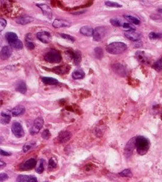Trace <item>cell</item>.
Returning a JSON list of instances; mask_svg holds the SVG:
<instances>
[{
    "mask_svg": "<svg viewBox=\"0 0 162 182\" xmlns=\"http://www.w3.org/2000/svg\"><path fill=\"white\" fill-rule=\"evenodd\" d=\"M38 39L41 41L42 43L44 44H49L51 41V34L47 32H40L36 34Z\"/></svg>",
    "mask_w": 162,
    "mask_h": 182,
    "instance_id": "obj_8",
    "label": "cell"
},
{
    "mask_svg": "<svg viewBox=\"0 0 162 182\" xmlns=\"http://www.w3.org/2000/svg\"><path fill=\"white\" fill-rule=\"evenodd\" d=\"M161 119H162V114H161Z\"/></svg>",
    "mask_w": 162,
    "mask_h": 182,
    "instance_id": "obj_48",
    "label": "cell"
},
{
    "mask_svg": "<svg viewBox=\"0 0 162 182\" xmlns=\"http://www.w3.org/2000/svg\"><path fill=\"white\" fill-rule=\"evenodd\" d=\"M12 51L9 46H4L1 50V58L2 60H6L11 56Z\"/></svg>",
    "mask_w": 162,
    "mask_h": 182,
    "instance_id": "obj_17",
    "label": "cell"
},
{
    "mask_svg": "<svg viewBox=\"0 0 162 182\" xmlns=\"http://www.w3.org/2000/svg\"><path fill=\"white\" fill-rule=\"evenodd\" d=\"M16 182H37V179L33 176L19 175Z\"/></svg>",
    "mask_w": 162,
    "mask_h": 182,
    "instance_id": "obj_15",
    "label": "cell"
},
{
    "mask_svg": "<svg viewBox=\"0 0 162 182\" xmlns=\"http://www.w3.org/2000/svg\"><path fill=\"white\" fill-rule=\"evenodd\" d=\"M152 68L157 71V72H160L162 71V59H159L158 61H157L152 65Z\"/></svg>",
    "mask_w": 162,
    "mask_h": 182,
    "instance_id": "obj_31",
    "label": "cell"
},
{
    "mask_svg": "<svg viewBox=\"0 0 162 182\" xmlns=\"http://www.w3.org/2000/svg\"><path fill=\"white\" fill-rule=\"evenodd\" d=\"M42 82H43L45 85H49V86H51V85H56L58 83V80L57 79L53 78H50V77H43L41 78Z\"/></svg>",
    "mask_w": 162,
    "mask_h": 182,
    "instance_id": "obj_23",
    "label": "cell"
},
{
    "mask_svg": "<svg viewBox=\"0 0 162 182\" xmlns=\"http://www.w3.org/2000/svg\"><path fill=\"white\" fill-rule=\"evenodd\" d=\"M26 47L29 50H33L35 48V43L34 41L32 35L31 34H28L26 36Z\"/></svg>",
    "mask_w": 162,
    "mask_h": 182,
    "instance_id": "obj_21",
    "label": "cell"
},
{
    "mask_svg": "<svg viewBox=\"0 0 162 182\" xmlns=\"http://www.w3.org/2000/svg\"><path fill=\"white\" fill-rule=\"evenodd\" d=\"M127 45L122 42H113V43L110 44L109 45L107 46L106 51L110 54L117 55V54L124 53L127 50Z\"/></svg>",
    "mask_w": 162,
    "mask_h": 182,
    "instance_id": "obj_2",
    "label": "cell"
},
{
    "mask_svg": "<svg viewBox=\"0 0 162 182\" xmlns=\"http://www.w3.org/2000/svg\"><path fill=\"white\" fill-rule=\"evenodd\" d=\"M112 69L117 75H120L122 77H124L127 75L126 68L119 63H115L112 65Z\"/></svg>",
    "mask_w": 162,
    "mask_h": 182,
    "instance_id": "obj_11",
    "label": "cell"
},
{
    "mask_svg": "<svg viewBox=\"0 0 162 182\" xmlns=\"http://www.w3.org/2000/svg\"><path fill=\"white\" fill-rule=\"evenodd\" d=\"M25 112V108L24 106L22 105H18L16 106V108H14V109L11 110V113L12 114L13 116L14 117H17V116H19L22 114H24Z\"/></svg>",
    "mask_w": 162,
    "mask_h": 182,
    "instance_id": "obj_22",
    "label": "cell"
},
{
    "mask_svg": "<svg viewBox=\"0 0 162 182\" xmlns=\"http://www.w3.org/2000/svg\"><path fill=\"white\" fill-rule=\"evenodd\" d=\"M8 175H7V174L6 173H1V174H0V181H1V182H3L4 181H6V180L8 179Z\"/></svg>",
    "mask_w": 162,
    "mask_h": 182,
    "instance_id": "obj_44",
    "label": "cell"
},
{
    "mask_svg": "<svg viewBox=\"0 0 162 182\" xmlns=\"http://www.w3.org/2000/svg\"><path fill=\"white\" fill-rule=\"evenodd\" d=\"M135 146H136L138 154L140 155H144L149 150V140L143 136L136 137V140H135Z\"/></svg>",
    "mask_w": 162,
    "mask_h": 182,
    "instance_id": "obj_1",
    "label": "cell"
},
{
    "mask_svg": "<svg viewBox=\"0 0 162 182\" xmlns=\"http://www.w3.org/2000/svg\"><path fill=\"white\" fill-rule=\"evenodd\" d=\"M105 5L109 7H114V8H122V6L119 5L118 3L114 2H110V1H107L105 2Z\"/></svg>",
    "mask_w": 162,
    "mask_h": 182,
    "instance_id": "obj_35",
    "label": "cell"
},
{
    "mask_svg": "<svg viewBox=\"0 0 162 182\" xmlns=\"http://www.w3.org/2000/svg\"><path fill=\"white\" fill-rule=\"evenodd\" d=\"M122 27L125 29L130 31V32H135V29H136V28L130 23H124Z\"/></svg>",
    "mask_w": 162,
    "mask_h": 182,
    "instance_id": "obj_38",
    "label": "cell"
},
{
    "mask_svg": "<svg viewBox=\"0 0 162 182\" xmlns=\"http://www.w3.org/2000/svg\"><path fill=\"white\" fill-rule=\"evenodd\" d=\"M135 140H136V137L131 139L126 145L124 149V154L127 156H130L131 154L134 150V149L136 147L135 146Z\"/></svg>",
    "mask_w": 162,
    "mask_h": 182,
    "instance_id": "obj_9",
    "label": "cell"
},
{
    "mask_svg": "<svg viewBox=\"0 0 162 182\" xmlns=\"http://www.w3.org/2000/svg\"><path fill=\"white\" fill-rule=\"evenodd\" d=\"M135 56H136V58L141 63H143V64H148V63H149L148 58L146 56V55L144 52L139 51L135 53Z\"/></svg>",
    "mask_w": 162,
    "mask_h": 182,
    "instance_id": "obj_13",
    "label": "cell"
},
{
    "mask_svg": "<svg viewBox=\"0 0 162 182\" xmlns=\"http://www.w3.org/2000/svg\"><path fill=\"white\" fill-rule=\"evenodd\" d=\"M44 59L46 61L51 63H60L62 60L61 53L56 50H51L47 52L44 56Z\"/></svg>",
    "mask_w": 162,
    "mask_h": 182,
    "instance_id": "obj_3",
    "label": "cell"
},
{
    "mask_svg": "<svg viewBox=\"0 0 162 182\" xmlns=\"http://www.w3.org/2000/svg\"><path fill=\"white\" fill-rule=\"evenodd\" d=\"M119 176L122 177H132V173L131 171V170L130 169H127L123 170L122 171H121L120 173L119 174Z\"/></svg>",
    "mask_w": 162,
    "mask_h": 182,
    "instance_id": "obj_34",
    "label": "cell"
},
{
    "mask_svg": "<svg viewBox=\"0 0 162 182\" xmlns=\"http://www.w3.org/2000/svg\"><path fill=\"white\" fill-rule=\"evenodd\" d=\"M5 38L7 40V41L9 42V44L12 43V42L18 40V36L14 32H7L5 34Z\"/></svg>",
    "mask_w": 162,
    "mask_h": 182,
    "instance_id": "obj_24",
    "label": "cell"
},
{
    "mask_svg": "<svg viewBox=\"0 0 162 182\" xmlns=\"http://www.w3.org/2000/svg\"><path fill=\"white\" fill-rule=\"evenodd\" d=\"M16 90L18 91V92L24 94L26 91V84H25V83L23 82V81H19L16 84Z\"/></svg>",
    "mask_w": 162,
    "mask_h": 182,
    "instance_id": "obj_25",
    "label": "cell"
},
{
    "mask_svg": "<svg viewBox=\"0 0 162 182\" xmlns=\"http://www.w3.org/2000/svg\"><path fill=\"white\" fill-rule=\"evenodd\" d=\"M70 67L68 65H60V66H57L53 68L52 71H53L54 73H57V74L61 75V74H65V73L68 72Z\"/></svg>",
    "mask_w": 162,
    "mask_h": 182,
    "instance_id": "obj_18",
    "label": "cell"
},
{
    "mask_svg": "<svg viewBox=\"0 0 162 182\" xmlns=\"http://www.w3.org/2000/svg\"><path fill=\"white\" fill-rule=\"evenodd\" d=\"M70 22L65 19H55L53 22V26L55 28H63V27H70Z\"/></svg>",
    "mask_w": 162,
    "mask_h": 182,
    "instance_id": "obj_10",
    "label": "cell"
},
{
    "mask_svg": "<svg viewBox=\"0 0 162 182\" xmlns=\"http://www.w3.org/2000/svg\"><path fill=\"white\" fill-rule=\"evenodd\" d=\"M11 131H12L13 134L14 136H16L18 138L24 136V131L23 129L22 125L18 122H14L11 125Z\"/></svg>",
    "mask_w": 162,
    "mask_h": 182,
    "instance_id": "obj_5",
    "label": "cell"
},
{
    "mask_svg": "<svg viewBox=\"0 0 162 182\" xmlns=\"http://www.w3.org/2000/svg\"><path fill=\"white\" fill-rule=\"evenodd\" d=\"M44 162H45V161H44V159H42L39 160V162H38L37 167H36V171L37 172L38 174L43 173V171L44 170Z\"/></svg>",
    "mask_w": 162,
    "mask_h": 182,
    "instance_id": "obj_32",
    "label": "cell"
},
{
    "mask_svg": "<svg viewBox=\"0 0 162 182\" xmlns=\"http://www.w3.org/2000/svg\"><path fill=\"white\" fill-rule=\"evenodd\" d=\"M56 160H55L54 158H51L50 159L49 162V169H53L54 168L56 167Z\"/></svg>",
    "mask_w": 162,
    "mask_h": 182,
    "instance_id": "obj_41",
    "label": "cell"
},
{
    "mask_svg": "<svg viewBox=\"0 0 162 182\" xmlns=\"http://www.w3.org/2000/svg\"><path fill=\"white\" fill-rule=\"evenodd\" d=\"M9 44H10V46H11V47L16 50H21V49H22V48H23L22 42L19 39L15 41H14V42H12V43H11Z\"/></svg>",
    "mask_w": 162,
    "mask_h": 182,
    "instance_id": "obj_30",
    "label": "cell"
},
{
    "mask_svg": "<svg viewBox=\"0 0 162 182\" xmlns=\"http://www.w3.org/2000/svg\"><path fill=\"white\" fill-rule=\"evenodd\" d=\"M0 152H1V155H2V156H10L11 155L10 153H9V152H5V151H4L2 150H1V151H0Z\"/></svg>",
    "mask_w": 162,
    "mask_h": 182,
    "instance_id": "obj_45",
    "label": "cell"
},
{
    "mask_svg": "<svg viewBox=\"0 0 162 182\" xmlns=\"http://www.w3.org/2000/svg\"><path fill=\"white\" fill-rule=\"evenodd\" d=\"M162 37V34L160 33H157V32H151L148 34V38L152 40L154 39H159Z\"/></svg>",
    "mask_w": 162,
    "mask_h": 182,
    "instance_id": "obj_36",
    "label": "cell"
},
{
    "mask_svg": "<svg viewBox=\"0 0 162 182\" xmlns=\"http://www.w3.org/2000/svg\"><path fill=\"white\" fill-rule=\"evenodd\" d=\"M44 125V120L42 117H37L34 121V125H32V128L30 129V134L32 135H36L38 133Z\"/></svg>",
    "mask_w": 162,
    "mask_h": 182,
    "instance_id": "obj_4",
    "label": "cell"
},
{
    "mask_svg": "<svg viewBox=\"0 0 162 182\" xmlns=\"http://www.w3.org/2000/svg\"><path fill=\"white\" fill-rule=\"evenodd\" d=\"M10 119H11V117L9 114L4 113H1V123L2 124H3V125H7V124H8L9 122H10Z\"/></svg>",
    "mask_w": 162,
    "mask_h": 182,
    "instance_id": "obj_28",
    "label": "cell"
},
{
    "mask_svg": "<svg viewBox=\"0 0 162 182\" xmlns=\"http://www.w3.org/2000/svg\"><path fill=\"white\" fill-rule=\"evenodd\" d=\"M80 34L84 35V36H93L94 29L92 28H91V27H90L88 26H82V28L80 29Z\"/></svg>",
    "mask_w": 162,
    "mask_h": 182,
    "instance_id": "obj_20",
    "label": "cell"
},
{
    "mask_svg": "<svg viewBox=\"0 0 162 182\" xmlns=\"http://www.w3.org/2000/svg\"><path fill=\"white\" fill-rule=\"evenodd\" d=\"M15 21H16V23H18L19 24L25 25L27 24H29V23L33 22V21H34V19L31 17L24 16V17H19V18L16 19V20Z\"/></svg>",
    "mask_w": 162,
    "mask_h": 182,
    "instance_id": "obj_19",
    "label": "cell"
},
{
    "mask_svg": "<svg viewBox=\"0 0 162 182\" xmlns=\"http://www.w3.org/2000/svg\"><path fill=\"white\" fill-rule=\"evenodd\" d=\"M35 142H28L26 144H24V147H23V151H24V153H26L27 152H28L31 149H32L35 146Z\"/></svg>",
    "mask_w": 162,
    "mask_h": 182,
    "instance_id": "obj_37",
    "label": "cell"
},
{
    "mask_svg": "<svg viewBox=\"0 0 162 182\" xmlns=\"http://www.w3.org/2000/svg\"><path fill=\"white\" fill-rule=\"evenodd\" d=\"M41 136L42 138L44 139H49L50 136H51V133H50L49 129H45V130L43 132V133H42Z\"/></svg>",
    "mask_w": 162,
    "mask_h": 182,
    "instance_id": "obj_42",
    "label": "cell"
},
{
    "mask_svg": "<svg viewBox=\"0 0 162 182\" xmlns=\"http://www.w3.org/2000/svg\"><path fill=\"white\" fill-rule=\"evenodd\" d=\"M6 26H7V21L4 19L1 18L0 19V31L2 32L5 28Z\"/></svg>",
    "mask_w": 162,
    "mask_h": 182,
    "instance_id": "obj_43",
    "label": "cell"
},
{
    "mask_svg": "<svg viewBox=\"0 0 162 182\" xmlns=\"http://www.w3.org/2000/svg\"><path fill=\"white\" fill-rule=\"evenodd\" d=\"M36 165V161L35 159L31 158L22 164L20 169L22 170V171H28V170L34 169Z\"/></svg>",
    "mask_w": 162,
    "mask_h": 182,
    "instance_id": "obj_7",
    "label": "cell"
},
{
    "mask_svg": "<svg viewBox=\"0 0 162 182\" xmlns=\"http://www.w3.org/2000/svg\"><path fill=\"white\" fill-rule=\"evenodd\" d=\"M110 23L112 25H113L114 26H116V27H120L123 26V24L124 23H122L121 22L120 20H119V19L117 18H113L110 19Z\"/></svg>",
    "mask_w": 162,
    "mask_h": 182,
    "instance_id": "obj_33",
    "label": "cell"
},
{
    "mask_svg": "<svg viewBox=\"0 0 162 182\" xmlns=\"http://www.w3.org/2000/svg\"><path fill=\"white\" fill-rule=\"evenodd\" d=\"M84 76H85L84 71H82V70H81V69L76 70V71H75L72 74L73 78L76 79V80H77V79L83 78Z\"/></svg>",
    "mask_w": 162,
    "mask_h": 182,
    "instance_id": "obj_26",
    "label": "cell"
},
{
    "mask_svg": "<svg viewBox=\"0 0 162 182\" xmlns=\"http://www.w3.org/2000/svg\"><path fill=\"white\" fill-rule=\"evenodd\" d=\"M158 11H159V13H162V9H158Z\"/></svg>",
    "mask_w": 162,
    "mask_h": 182,
    "instance_id": "obj_47",
    "label": "cell"
},
{
    "mask_svg": "<svg viewBox=\"0 0 162 182\" xmlns=\"http://www.w3.org/2000/svg\"><path fill=\"white\" fill-rule=\"evenodd\" d=\"M124 34L125 37L130 39V41H138L141 38V35L139 33L135 32L127 31V32H125Z\"/></svg>",
    "mask_w": 162,
    "mask_h": 182,
    "instance_id": "obj_16",
    "label": "cell"
},
{
    "mask_svg": "<svg viewBox=\"0 0 162 182\" xmlns=\"http://www.w3.org/2000/svg\"><path fill=\"white\" fill-rule=\"evenodd\" d=\"M36 6L41 9L43 13L48 17V18L49 19L52 18V10L47 5H46V4H37Z\"/></svg>",
    "mask_w": 162,
    "mask_h": 182,
    "instance_id": "obj_12",
    "label": "cell"
},
{
    "mask_svg": "<svg viewBox=\"0 0 162 182\" xmlns=\"http://www.w3.org/2000/svg\"><path fill=\"white\" fill-rule=\"evenodd\" d=\"M81 53L80 51H76L74 52V53H73V61H74L75 63H76V65H79L80 64V61H81Z\"/></svg>",
    "mask_w": 162,
    "mask_h": 182,
    "instance_id": "obj_27",
    "label": "cell"
},
{
    "mask_svg": "<svg viewBox=\"0 0 162 182\" xmlns=\"http://www.w3.org/2000/svg\"><path fill=\"white\" fill-rule=\"evenodd\" d=\"M60 36H61L63 38H64V39L71 42V43H73V42L75 41L74 37L71 36L70 35H68V34H60Z\"/></svg>",
    "mask_w": 162,
    "mask_h": 182,
    "instance_id": "obj_40",
    "label": "cell"
},
{
    "mask_svg": "<svg viewBox=\"0 0 162 182\" xmlns=\"http://www.w3.org/2000/svg\"><path fill=\"white\" fill-rule=\"evenodd\" d=\"M106 34V29L103 26H98L96 27L94 29L93 33V38L96 41H100L103 40V38L105 37Z\"/></svg>",
    "mask_w": 162,
    "mask_h": 182,
    "instance_id": "obj_6",
    "label": "cell"
},
{
    "mask_svg": "<svg viewBox=\"0 0 162 182\" xmlns=\"http://www.w3.org/2000/svg\"><path fill=\"white\" fill-rule=\"evenodd\" d=\"M94 54H95V56L97 59H102V57L103 56V49L100 48H96L95 49H94Z\"/></svg>",
    "mask_w": 162,
    "mask_h": 182,
    "instance_id": "obj_39",
    "label": "cell"
},
{
    "mask_svg": "<svg viewBox=\"0 0 162 182\" xmlns=\"http://www.w3.org/2000/svg\"><path fill=\"white\" fill-rule=\"evenodd\" d=\"M0 164H1V165H0V167H1V168L4 167V166H6V163H4V162L3 161H1Z\"/></svg>",
    "mask_w": 162,
    "mask_h": 182,
    "instance_id": "obj_46",
    "label": "cell"
},
{
    "mask_svg": "<svg viewBox=\"0 0 162 182\" xmlns=\"http://www.w3.org/2000/svg\"><path fill=\"white\" fill-rule=\"evenodd\" d=\"M71 137V134L68 131H63L60 132L58 137V139L60 143H65L69 141Z\"/></svg>",
    "mask_w": 162,
    "mask_h": 182,
    "instance_id": "obj_14",
    "label": "cell"
},
{
    "mask_svg": "<svg viewBox=\"0 0 162 182\" xmlns=\"http://www.w3.org/2000/svg\"><path fill=\"white\" fill-rule=\"evenodd\" d=\"M124 18L126 19L128 22H130V23H132V24H134L138 25L140 24V19H138L136 17L131 16V15H124Z\"/></svg>",
    "mask_w": 162,
    "mask_h": 182,
    "instance_id": "obj_29",
    "label": "cell"
}]
</instances>
